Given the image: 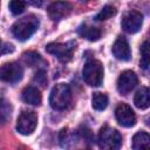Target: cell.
Masks as SVG:
<instances>
[{
  "label": "cell",
  "instance_id": "1",
  "mask_svg": "<svg viewBox=\"0 0 150 150\" xmlns=\"http://www.w3.org/2000/svg\"><path fill=\"white\" fill-rule=\"evenodd\" d=\"M39 25L40 21L35 15H27L14 22L12 33L19 41H26L38 30Z\"/></svg>",
  "mask_w": 150,
  "mask_h": 150
},
{
  "label": "cell",
  "instance_id": "2",
  "mask_svg": "<svg viewBox=\"0 0 150 150\" xmlns=\"http://www.w3.org/2000/svg\"><path fill=\"white\" fill-rule=\"evenodd\" d=\"M71 102V90L70 87L66 83L56 84L49 96V104L55 110H63L69 107Z\"/></svg>",
  "mask_w": 150,
  "mask_h": 150
},
{
  "label": "cell",
  "instance_id": "3",
  "mask_svg": "<svg viewBox=\"0 0 150 150\" xmlns=\"http://www.w3.org/2000/svg\"><path fill=\"white\" fill-rule=\"evenodd\" d=\"M84 82L90 87H100L103 81V66L97 60L88 61L82 70Z\"/></svg>",
  "mask_w": 150,
  "mask_h": 150
},
{
  "label": "cell",
  "instance_id": "4",
  "mask_svg": "<svg viewBox=\"0 0 150 150\" xmlns=\"http://www.w3.org/2000/svg\"><path fill=\"white\" fill-rule=\"evenodd\" d=\"M98 146L101 149L115 150L122 145V136L121 134L110 127H103L98 134Z\"/></svg>",
  "mask_w": 150,
  "mask_h": 150
},
{
  "label": "cell",
  "instance_id": "5",
  "mask_svg": "<svg viewBox=\"0 0 150 150\" xmlns=\"http://www.w3.org/2000/svg\"><path fill=\"white\" fill-rule=\"evenodd\" d=\"M76 43L74 41H69L67 43H56L52 42L46 46V52L54 55L61 62H68L73 57V53L75 50Z\"/></svg>",
  "mask_w": 150,
  "mask_h": 150
},
{
  "label": "cell",
  "instance_id": "6",
  "mask_svg": "<svg viewBox=\"0 0 150 150\" xmlns=\"http://www.w3.org/2000/svg\"><path fill=\"white\" fill-rule=\"evenodd\" d=\"M38 125V116L34 111H22L16 122V130L22 135H30Z\"/></svg>",
  "mask_w": 150,
  "mask_h": 150
},
{
  "label": "cell",
  "instance_id": "7",
  "mask_svg": "<svg viewBox=\"0 0 150 150\" xmlns=\"http://www.w3.org/2000/svg\"><path fill=\"white\" fill-rule=\"evenodd\" d=\"M23 69L22 67L16 62H8L2 64L0 69V76L1 80L8 83H16L22 79Z\"/></svg>",
  "mask_w": 150,
  "mask_h": 150
},
{
  "label": "cell",
  "instance_id": "8",
  "mask_svg": "<svg viewBox=\"0 0 150 150\" xmlns=\"http://www.w3.org/2000/svg\"><path fill=\"white\" fill-rule=\"evenodd\" d=\"M71 9H73V6L70 2H68L66 0H59V1L50 4L47 12H48L49 18L53 21H60L63 18L68 16L70 14Z\"/></svg>",
  "mask_w": 150,
  "mask_h": 150
},
{
  "label": "cell",
  "instance_id": "9",
  "mask_svg": "<svg viewBox=\"0 0 150 150\" xmlns=\"http://www.w3.org/2000/svg\"><path fill=\"white\" fill-rule=\"evenodd\" d=\"M143 23V15L139 12L136 11H130L124 14L122 19V28L130 34L137 33Z\"/></svg>",
  "mask_w": 150,
  "mask_h": 150
},
{
  "label": "cell",
  "instance_id": "10",
  "mask_svg": "<svg viewBox=\"0 0 150 150\" xmlns=\"http://www.w3.org/2000/svg\"><path fill=\"white\" fill-rule=\"evenodd\" d=\"M138 83L137 75L131 70H124L117 80V90L121 95H127L130 93Z\"/></svg>",
  "mask_w": 150,
  "mask_h": 150
},
{
  "label": "cell",
  "instance_id": "11",
  "mask_svg": "<svg viewBox=\"0 0 150 150\" xmlns=\"http://www.w3.org/2000/svg\"><path fill=\"white\" fill-rule=\"evenodd\" d=\"M115 116H116L117 122L122 127L130 128V127L135 125V123H136V115H135L134 110L125 103H120L116 107Z\"/></svg>",
  "mask_w": 150,
  "mask_h": 150
},
{
  "label": "cell",
  "instance_id": "12",
  "mask_svg": "<svg viewBox=\"0 0 150 150\" xmlns=\"http://www.w3.org/2000/svg\"><path fill=\"white\" fill-rule=\"evenodd\" d=\"M112 54L117 60L129 61L131 59V50L125 38L118 36L112 46Z\"/></svg>",
  "mask_w": 150,
  "mask_h": 150
},
{
  "label": "cell",
  "instance_id": "13",
  "mask_svg": "<svg viewBox=\"0 0 150 150\" xmlns=\"http://www.w3.org/2000/svg\"><path fill=\"white\" fill-rule=\"evenodd\" d=\"M22 100L28 103V104H32V105H40L41 104V101H42V96L39 91L38 88L35 87H26L22 91Z\"/></svg>",
  "mask_w": 150,
  "mask_h": 150
},
{
  "label": "cell",
  "instance_id": "14",
  "mask_svg": "<svg viewBox=\"0 0 150 150\" xmlns=\"http://www.w3.org/2000/svg\"><path fill=\"white\" fill-rule=\"evenodd\" d=\"M134 103L138 109H146L150 107V89L146 87L141 88L134 97Z\"/></svg>",
  "mask_w": 150,
  "mask_h": 150
},
{
  "label": "cell",
  "instance_id": "15",
  "mask_svg": "<svg viewBox=\"0 0 150 150\" xmlns=\"http://www.w3.org/2000/svg\"><path fill=\"white\" fill-rule=\"evenodd\" d=\"M132 149L142 150V149H150V134L139 131L134 135L132 137Z\"/></svg>",
  "mask_w": 150,
  "mask_h": 150
},
{
  "label": "cell",
  "instance_id": "16",
  "mask_svg": "<svg viewBox=\"0 0 150 150\" xmlns=\"http://www.w3.org/2000/svg\"><path fill=\"white\" fill-rule=\"evenodd\" d=\"M77 33H79V35H81L82 38H84L89 41H97L101 38V30L97 27H93V26L81 25L77 28Z\"/></svg>",
  "mask_w": 150,
  "mask_h": 150
},
{
  "label": "cell",
  "instance_id": "17",
  "mask_svg": "<svg viewBox=\"0 0 150 150\" xmlns=\"http://www.w3.org/2000/svg\"><path fill=\"white\" fill-rule=\"evenodd\" d=\"M139 66L143 70L150 71V42L145 41L141 46V61Z\"/></svg>",
  "mask_w": 150,
  "mask_h": 150
},
{
  "label": "cell",
  "instance_id": "18",
  "mask_svg": "<svg viewBox=\"0 0 150 150\" xmlns=\"http://www.w3.org/2000/svg\"><path fill=\"white\" fill-rule=\"evenodd\" d=\"M91 105L95 110H104L108 105V96L103 93H94Z\"/></svg>",
  "mask_w": 150,
  "mask_h": 150
},
{
  "label": "cell",
  "instance_id": "19",
  "mask_svg": "<svg viewBox=\"0 0 150 150\" xmlns=\"http://www.w3.org/2000/svg\"><path fill=\"white\" fill-rule=\"evenodd\" d=\"M22 59H23L25 63L27 66H29V67H36V66H39L40 63L43 62L41 56L38 53H35V52H27V53H25L22 55Z\"/></svg>",
  "mask_w": 150,
  "mask_h": 150
},
{
  "label": "cell",
  "instance_id": "20",
  "mask_svg": "<svg viewBox=\"0 0 150 150\" xmlns=\"http://www.w3.org/2000/svg\"><path fill=\"white\" fill-rule=\"evenodd\" d=\"M115 14H116L115 7L111 6V5H107V6H104V7L101 9V12L95 16V20H97V21L108 20V19H110L111 16H114Z\"/></svg>",
  "mask_w": 150,
  "mask_h": 150
},
{
  "label": "cell",
  "instance_id": "21",
  "mask_svg": "<svg viewBox=\"0 0 150 150\" xmlns=\"http://www.w3.org/2000/svg\"><path fill=\"white\" fill-rule=\"evenodd\" d=\"M9 11L14 15H19L25 11V2L22 0H11L9 5Z\"/></svg>",
  "mask_w": 150,
  "mask_h": 150
},
{
  "label": "cell",
  "instance_id": "22",
  "mask_svg": "<svg viewBox=\"0 0 150 150\" xmlns=\"http://www.w3.org/2000/svg\"><path fill=\"white\" fill-rule=\"evenodd\" d=\"M11 111H12V108H11V104L5 101V98L1 100V121L2 123H6V121L11 117Z\"/></svg>",
  "mask_w": 150,
  "mask_h": 150
},
{
  "label": "cell",
  "instance_id": "23",
  "mask_svg": "<svg viewBox=\"0 0 150 150\" xmlns=\"http://www.w3.org/2000/svg\"><path fill=\"white\" fill-rule=\"evenodd\" d=\"M34 81H36L39 84H41L42 87H45L46 83H47V76H46L45 70H39L35 74V76H34Z\"/></svg>",
  "mask_w": 150,
  "mask_h": 150
},
{
  "label": "cell",
  "instance_id": "24",
  "mask_svg": "<svg viewBox=\"0 0 150 150\" xmlns=\"http://www.w3.org/2000/svg\"><path fill=\"white\" fill-rule=\"evenodd\" d=\"M14 50V47H13V45H11V43H2V47H1V54L2 55H5V54H9V53H12Z\"/></svg>",
  "mask_w": 150,
  "mask_h": 150
},
{
  "label": "cell",
  "instance_id": "25",
  "mask_svg": "<svg viewBox=\"0 0 150 150\" xmlns=\"http://www.w3.org/2000/svg\"><path fill=\"white\" fill-rule=\"evenodd\" d=\"M26 2H28L29 5L34 6V7H41L43 5V1L45 0H25Z\"/></svg>",
  "mask_w": 150,
  "mask_h": 150
},
{
  "label": "cell",
  "instance_id": "26",
  "mask_svg": "<svg viewBox=\"0 0 150 150\" xmlns=\"http://www.w3.org/2000/svg\"><path fill=\"white\" fill-rule=\"evenodd\" d=\"M145 123H146V124H148V125L150 127V115H149V116H148V117L145 118Z\"/></svg>",
  "mask_w": 150,
  "mask_h": 150
},
{
  "label": "cell",
  "instance_id": "27",
  "mask_svg": "<svg viewBox=\"0 0 150 150\" xmlns=\"http://www.w3.org/2000/svg\"><path fill=\"white\" fill-rule=\"evenodd\" d=\"M149 35H150V32H149Z\"/></svg>",
  "mask_w": 150,
  "mask_h": 150
},
{
  "label": "cell",
  "instance_id": "28",
  "mask_svg": "<svg viewBox=\"0 0 150 150\" xmlns=\"http://www.w3.org/2000/svg\"><path fill=\"white\" fill-rule=\"evenodd\" d=\"M82 1H86V0H82Z\"/></svg>",
  "mask_w": 150,
  "mask_h": 150
}]
</instances>
